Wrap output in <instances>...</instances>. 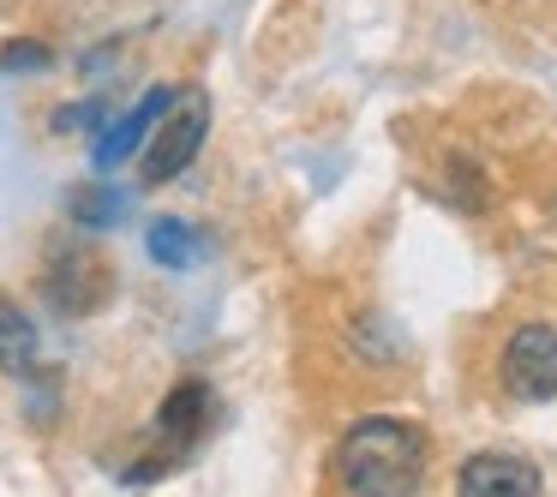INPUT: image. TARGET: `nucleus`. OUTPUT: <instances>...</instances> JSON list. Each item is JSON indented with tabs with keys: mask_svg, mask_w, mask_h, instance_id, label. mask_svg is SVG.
<instances>
[{
	"mask_svg": "<svg viewBox=\"0 0 557 497\" xmlns=\"http://www.w3.org/2000/svg\"><path fill=\"white\" fill-rule=\"evenodd\" d=\"M425 473V432L408 420H360L336 444V480L348 492H413Z\"/></svg>",
	"mask_w": 557,
	"mask_h": 497,
	"instance_id": "obj_1",
	"label": "nucleus"
},
{
	"mask_svg": "<svg viewBox=\"0 0 557 497\" xmlns=\"http://www.w3.org/2000/svg\"><path fill=\"white\" fill-rule=\"evenodd\" d=\"M205 133H210V97H205V90L174 97V109L162 114L157 145L145 150V186H162V181H174V174H186V162L198 157Z\"/></svg>",
	"mask_w": 557,
	"mask_h": 497,
	"instance_id": "obj_2",
	"label": "nucleus"
},
{
	"mask_svg": "<svg viewBox=\"0 0 557 497\" xmlns=\"http://www.w3.org/2000/svg\"><path fill=\"white\" fill-rule=\"evenodd\" d=\"M504 389L516 401H552L557 396V330L521 324L504 348Z\"/></svg>",
	"mask_w": 557,
	"mask_h": 497,
	"instance_id": "obj_3",
	"label": "nucleus"
},
{
	"mask_svg": "<svg viewBox=\"0 0 557 497\" xmlns=\"http://www.w3.org/2000/svg\"><path fill=\"white\" fill-rule=\"evenodd\" d=\"M42 294H49L61 312L85 318V312H97V306L114 294V276H109V264H102L97 252H66V258H54Z\"/></svg>",
	"mask_w": 557,
	"mask_h": 497,
	"instance_id": "obj_4",
	"label": "nucleus"
},
{
	"mask_svg": "<svg viewBox=\"0 0 557 497\" xmlns=\"http://www.w3.org/2000/svg\"><path fill=\"white\" fill-rule=\"evenodd\" d=\"M169 109H174V90H145V102H138L133 114H121V121L97 138V169H121V162L145 145L150 126H162V114H169Z\"/></svg>",
	"mask_w": 557,
	"mask_h": 497,
	"instance_id": "obj_5",
	"label": "nucleus"
},
{
	"mask_svg": "<svg viewBox=\"0 0 557 497\" xmlns=\"http://www.w3.org/2000/svg\"><path fill=\"white\" fill-rule=\"evenodd\" d=\"M210 408H216V396H210V384H198V377H186V384H174L169 396H162V437H169L174 449L198 444L210 425Z\"/></svg>",
	"mask_w": 557,
	"mask_h": 497,
	"instance_id": "obj_6",
	"label": "nucleus"
},
{
	"mask_svg": "<svg viewBox=\"0 0 557 497\" xmlns=\"http://www.w3.org/2000/svg\"><path fill=\"white\" fill-rule=\"evenodd\" d=\"M461 492H473V497H485V492H540V468L533 461H521V456H473L468 468H461Z\"/></svg>",
	"mask_w": 557,
	"mask_h": 497,
	"instance_id": "obj_7",
	"label": "nucleus"
},
{
	"mask_svg": "<svg viewBox=\"0 0 557 497\" xmlns=\"http://www.w3.org/2000/svg\"><path fill=\"white\" fill-rule=\"evenodd\" d=\"M37 365V324L13 300H0V372H30Z\"/></svg>",
	"mask_w": 557,
	"mask_h": 497,
	"instance_id": "obj_8",
	"label": "nucleus"
},
{
	"mask_svg": "<svg viewBox=\"0 0 557 497\" xmlns=\"http://www.w3.org/2000/svg\"><path fill=\"white\" fill-rule=\"evenodd\" d=\"M150 258H157L162 270H186V264L198 258V234L186 228V222L162 216L157 228H150Z\"/></svg>",
	"mask_w": 557,
	"mask_h": 497,
	"instance_id": "obj_9",
	"label": "nucleus"
},
{
	"mask_svg": "<svg viewBox=\"0 0 557 497\" xmlns=\"http://www.w3.org/2000/svg\"><path fill=\"white\" fill-rule=\"evenodd\" d=\"M49 66H54L49 42H7L0 49V73H49Z\"/></svg>",
	"mask_w": 557,
	"mask_h": 497,
	"instance_id": "obj_10",
	"label": "nucleus"
},
{
	"mask_svg": "<svg viewBox=\"0 0 557 497\" xmlns=\"http://www.w3.org/2000/svg\"><path fill=\"white\" fill-rule=\"evenodd\" d=\"M73 210H78V222H114L121 192H109V186H78V192H73Z\"/></svg>",
	"mask_w": 557,
	"mask_h": 497,
	"instance_id": "obj_11",
	"label": "nucleus"
},
{
	"mask_svg": "<svg viewBox=\"0 0 557 497\" xmlns=\"http://www.w3.org/2000/svg\"><path fill=\"white\" fill-rule=\"evenodd\" d=\"M102 102H73V109H54V133H97L102 126Z\"/></svg>",
	"mask_w": 557,
	"mask_h": 497,
	"instance_id": "obj_12",
	"label": "nucleus"
}]
</instances>
